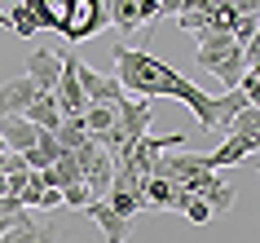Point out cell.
<instances>
[{
    "mask_svg": "<svg viewBox=\"0 0 260 243\" xmlns=\"http://www.w3.org/2000/svg\"><path fill=\"white\" fill-rule=\"evenodd\" d=\"M115 80H119L123 97H177V102H185V106L194 111L199 128L212 133V97H207L194 80H185L177 67L159 62L154 53L119 44V49H115Z\"/></svg>",
    "mask_w": 260,
    "mask_h": 243,
    "instance_id": "cell-1",
    "label": "cell"
},
{
    "mask_svg": "<svg viewBox=\"0 0 260 243\" xmlns=\"http://www.w3.org/2000/svg\"><path fill=\"white\" fill-rule=\"evenodd\" d=\"M36 22L57 36H67L71 44L88 40L97 31L106 27V0H22Z\"/></svg>",
    "mask_w": 260,
    "mask_h": 243,
    "instance_id": "cell-2",
    "label": "cell"
},
{
    "mask_svg": "<svg viewBox=\"0 0 260 243\" xmlns=\"http://www.w3.org/2000/svg\"><path fill=\"white\" fill-rule=\"evenodd\" d=\"M75 80H80L84 89V102L93 106V102H102V106H115V102H123V89L115 75H102V71H93L88 62H80L75 58Z\"/></svg>",
    "mask_w": 260,
    "mask_h": 243,
    "instance_id": "cell-3",
    "label": "cell"
},
{
    "mask_svg": "<svg viewBox=\"0 0 260 243\" xmlns=\"http://www.w3.org/2000/svg\"><path fill=\"white\" fill-rule=\"evenodd\" d=\"M141 199H146V212H181L190 190L177 186V181H164V177H146L141 181Z\"/></svg>",
    "mask_w": 260,
    "mask_h": 243,
    "instance_id": "cell-4",
    "label": "cell"
},
{
    "mask_svg": "<svg viewBox=\"0 0 260 243\" xmlns=\"http://www.w3.org/2000/svg\"><path fill=\"white\" fill-rule=\"evenodd\" d=\"M185 190H190V195H199L212 212H230V208H234V186H230V181H220L216 173L190 177V181H185Z\"/></svg>",
    "mask_w": 260,
    "mask_h": 243,
    "instance_id": "cell-5",
    "label": "cell"
},
{
    "mask_svg": "<svg viewBox=\"0 0 260 243\" xmlns=\"http://www.w3.org/2000/svg\"><path fill=\"white\" fill-rule=\"evenodd\" d=\"M115 115H119V128L128 133V142H137V137L150 133L154 106H150V97H123V102H115Z\"/></svg>",
    "mask_w": 260,
    "mask_h": 243,
    "instance_id": "cell-6",
    "label": "cell"
},
{
    "mask_svg": "<svg viewBox=\"0 0 260 243\" xmlns=\"http://www.w3.org/2000/svg\"><path fill=\"white\" fill-rule=\"evenodd\" d=\"M260 146V137H247V133H230L225 142H220L212 155H207V164H212V173H220V168H234V164L251 159Z\"/></svg>",
    "mask_w": 260,
    "mask_h": 243,
    "instance_id": "cell-7",
    "label": "cell"
},
{
    "mask_svg": "<svg viewBox=\"0 0 260 243\" xmlns=\"http://www.w3.org/2000/svg\"><path fill=\"white\" fill-rule=\"evenodd\" d=\"M57 239H62V234H57L49 221H36L31 212H18L14 226L0 234V243H57Z\"/></svg>",
    "mask_w": 260,
    "mask_h": 243,
    "instance_id": "cell-8",
    "label": "cell"
},
{
    "mask_svg": "<svg viewBox=\"0 0 260 243\" xmlns=\"http://www.w3.org/2000/svg\"><path fill=\"white\" fill-rule=\"evenodd\" d=\"M57 75H62V53H53V49H36V53L27 58V80L36 84L40 93H53Z\"/></svg>",
    "mask_w": 260,
    "mask_h": 243,
    "instance_id": "cell-9",
    "label": "cell"
},
{
    "mask_svg": "<svg viewBox=\"0 0 260 243\" xmlns=\"http://www.w3.org/2000/svg\"><path fill=\"white\" fill-rule=\"evenodd\" d=\"M36 137H40V128H36L27 115H0V142H5V150L27 155V150L36 146Z\"/></svg>",
    "mask_w": 260,
    "mask_h": 243,
    "instance_id": "cell-10",
    "label": "cell"
},
{
    "mask_svg": "<svg viewBox=\"0 0 260 243\" xmlns=\"http://www.w3.org/2000/svg\"><path fill=\"white\" fill-rule=\"evenodd\" d=\"M40 97V89L27 80V75H18V80L0 84V115H27V106Z\"/></svg>",
    "mask_w": 260,
    "mask_h": 243,
    "instance_id": "cell-11",
    "label": "cell"
},
{
    "mask_svg": "<svg viewBox=\"0 0 260 243\" xmlns=\"http://www.w3.org/2000/svg\"><path fill=\"white\" fill-rule=\"evenodd\" d=\"M80 212H88V217L97 221V230H102V243H123V239H128V221H123L119 212H110L102 199H88Z\"/></svg>",
    "mask_w": 260,
    "mask_h": 243,
    "instance_id": "cell-12",
    "label": "cell"
},
{
    "mask_svg": "<svg viewBox=\"0 0 260 243\" xmlns=\"http://www.w3.org/2000/svg\"><path fill=\"white\" fill-rule=\"evenodd\" d=\"M102 203H106L110 212H119L123 221H133L137 212H146V199H141L137 186H110L106 195H102Z\"/></svg>",
    "mask_w": 260,
    "mask_h": 243,
    "instance_id": "cell-13",
    "label": "cell"
},
{
    "mask_svg": "<svg viewBox=\"0 0 260 243\" xmlns=\"http://www.w3.org/2000/svg\"><path fill=\"white\" fill-rule=\"evenodd\" d=\"M238 44H234V36H225V31H212V36H203L199 40V67L203 71H216L225 58L234 53Z\"/></svg>",
    "mask_w": 260,
    "mask_h": 243,
    "instance_id": "cell-14",
    "label": "cell"
},
{
    "mask_svg": "<svg viewBox=\"0 0 260 243\" xmlns=\"http://www.w3.org/2000/svg\"><path fill=\"white\" fill-rule=\"evenodd\" d=\"M27 120L40 128V133H53L57 124H62V111H57V97L53 93H40L36 102L27 106Z\"/></svg>",
    "mask_w": 260,
    "mask_h": 243,
    "instance_id": "cell-15",
    "label": "cell"
},
{
    "mask_svg": "<svg viewBox=\"0 0 260 243\" xmlns=\"http://www.w3.org/2000/svg\"><path fill=\"white\" fill-rule=\"evenodd\" d=\"M243 106H251V102H247L238 89H230V93L212 97V128H220V133H225V128H230V120H234Z\"/></svg>",
    "mask_w": 260,
    "mask_h": 243,
    "instance_id": "cell-16",
    "label": "cell"
},
{
    "mask_svg": "<svg viewBox=\"0 0 260 243\" xmlns=\"http://www.w3.org/2000/svg\"><path fill=\"white\" fill-rule=\"evenodd\" d=\"M57 155H62L57 137H53V133H40V137H36V146H31L27 155H22V159H27V168H31V173H44V168H49V164H53Z\"/></svg>",
    "mask_w": 260,
    "mask_h": 243,
    "instance_id": "cell-17",
    "label": "cell"
},
{
    "mask_svg": "<svg viewBox=\"0 0 260 243\" xmlns=\"http://www.w3.org/2000/svg\"><path fill=\"white\" fill-rule=\"evenodd\" d=\"M115 124H119L115 106H102V102H93V106H84V128H88V137H102L106 128H115Z\"/></svg>",
    "mask_w": 260,
    "mask_h": 243,
    "instance_id": "cell-18",
    "label": "cell"
},
{
    "mask_svg": "<svg viewBox=\"0 0 260 243\" xmlns=\"http://www.w3.org/2000/svg\"><path fill=\"white\" fill-rule=\"evenodd\" d=\"M53 137H57V146H62V150H75L84 137H88V128H84V115H67V120L53 128Z\"/></svg>",
    "mask_w": 260,
    "mask_h": 243,
    "instance_id": "cell-19",
    "label": "cell"
},
{
    "mask_svg": "<svg viewBox=\"0 0 260 243\" xmlns=\"http://www.w3.org/2000/svg\"><path fill=\"white\" fill-rule=\"evenodd\" d=\"M5 27H14V36L31 40V36L40 31V22H36V14H31L27 5H14V9H5Z\"/></svg>",
    "mask_w": 260,
    "mask_h": 243,
    "instance_id": "cell-20",
    "label": "cell"
},
{
    "mask_svg": "<svg viewBox=\"0 0 260 243\" xmlns=\"http://www.w3.org/2000/svg\"><path fill=\"white\" fill-rule=\"evenodd\" d=\"M225 133H247V137H260V106H243L238 115L230 120Z\"/></svg>",
    "mask_w": 260,
    "mask_h": 243,
    "instance_id": "cell-21",
    "label": "cell"
},
{
    "mask_svg": "<svg viewBox=\"0 0 260 243\" xmlns=\"http://www.w3.org/2000/svg\"><path fill=\"white\" fill-rule=\"evenodd\" d=\"M181 212L190 217L194 226H207V221H212V208H207V203L199 199V195H190V199H185V208H181Z\"/></svg>",
    "mask_w": 260,
    "mask_h": 243,
    "instance_id": "cell-22",
    "label": "cell"
},
{
    "mask_svg": "<svg viewBox=\"0 0 260 243\" xmlns=\"http://www.w3.org/2000/svg\"><path fill=\"white\" fill-rule=\"evenodd\" d=\"M88 199H93V195H88V186H84V181H75V186L62 190V208H75V212H80Z\"/></svg>",
    "mask_w": 260,
    "mask_h": 243,
    "instance_id": "cell-23",
    "label": "cell"
},
{
    "mask_svg": "<svg viewBox=\"0 0 260 243\" xmlns=\"http://www.w3.org/2000/svg\"><path fill=\"white\" fill-rule=\"evenodd\" d=\"M36 208H44V212H57V208H62V190H57V186H44L40 195H36Z\"/></svg>",
    "mask_w": 260,
    "mask_h": 243,
    "instance_id": "cell-24",
    "label": "cell"
},
{
    "mask_svg": "<svg viewBox=\"0 0 260 243\" xmlns=\"http://www.w3.org/2000/svg\"><path fill=\"white\" fill-rule=\"evenodd\" d=\"M18 212H27V208H22V199H14V195H0V217H18Z\"/></svg>",
    "mask_w": 260,
    "mask_h": 243,
    "instance_id": "cell-25",
    "label": "cell"
},
{
    "mask_svg": "<svg viewBox=\"0 0 260 243\" xmlns=\"http://www.w3.org/2000/svg\"><path fill=\"white\" fill-rule=\"evenodd\" d=\"M234 5V14L238 18H251V14H260V0H230Z\"/></svg>",
    "mask_w": 260,
    "mask_h": 243,
    "instance_id": "cell-26",
    "label": "cell"
},
{
    "mask_svg": "<svg viewBox=\"0 0 260 243\" xmlns=\"http://www.w3.org/2000/svg\"><path fill=\"white\" fill-rule=\"evenodd\" d=\"M9 226H14V217H0V234H5Z\"/></svg>",
    "mask_w": 260,
    "mask_h": 243,
    "instance_id": "cell-27",
    "label": "cell"
},
{
    "mask_svg": "<svg viewBox=\"0 0 260 243\" xmlns=\"http://www.w3.org/2000/svg\"><path fill=\"white\" fill-rule=\"evenodd\" d=\"M0 155H5V150H0ZM0 177H5V173H0Z\"/></svg>",
    "mask_w": 260,
    "mask_h": 243,
    "instance_id": "cell-28",
    "label": "cell"
}]
</instances>
